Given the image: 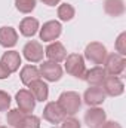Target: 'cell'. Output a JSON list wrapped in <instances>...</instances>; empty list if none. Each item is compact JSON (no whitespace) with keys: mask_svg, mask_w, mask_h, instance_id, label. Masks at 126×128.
<instances>
[{"mask_svg":"<svg viewBox=\"0 0 126 128\" xmlns=\"http://www.w3.org/2000/svg\"><path fill=\"white\" fill-rule=\"evenodd\" d=\"M57 103L61 107V110L64 112L65 116L67 115L68 116H74L79 112L80 106H82V98L76 91H65V92H63L58 97Z\"/></svg>","mask_w":126,"mask_h":128,"instance_id":"1","label":"cell"},{"mask_svg":"<svg viewBox=\"0 0 126 128\" xmlns=\"http://www.w3.org/2000/svg\"><path fill=\"white\" fill-rule=\"evenodd\" d=\"M65 72L77 79H83V74L86 72V66H85V58L80 54H70L65 57Z\"/></svg>","mask_w":126,"mask_h":128,"instance_id":"2","label":"cell"},{"mask_svg":"<svg viewBox=\"0 0 126 128\" xmlns=\"http://www.w3.org/2000/svg\"><path fill=\"white\" fill-rule=\"evenodd\" d=\"M125 67L126 60L123 55H120L117 52L107 54V58L104 61V70H105L107 76H120L125 72Z\"/></svg>","mask_w":126,"mask_h":128,"instance_id":"3","label":"cell"},{"mask_svg":"<svg viewBox=\"0 0 126 128\" xmlns=\"http://www.w3.org/2000/svg\"><path fill=\"white\" fill-rule=\"evenodd\" d=\"M107 48L99 42H91L85 49V58L92 64H104L107 58Z\"/></svg>","mask_w":126,"mask_h":128,"instance_id":"4","label":"cell"},{"mask_svg":"<svg viewBox=\"0 0 126 128\" xmlns=\"http://www.w3.org/2000/svg\"><path fill=\"white\" fill-rule=\"evenodd\" d=\"M22 54H24V58L30 63H40L43 60V55H45V49L42 46L40 42L37 40H30L24 45L22 48Z\"/></svg>","mask_w":126,"mask_h":128,"instance_id":"5","label":"cell"},{"mask_svg":"<svg viewBox=\"0 0 126 128\" xmlns=\"http://www.w3.org/2000/svg\"><path fill=\"white\" fill-rule=\"evenodd\" d=\"M40 76H43V79H46L48 82H57L63 78V67L60 63H54V61H45L40 64Z\"/></svg>","mask_w":126,"mask_h":128,"instance_id":"6","label":"cell"},{"mask_svg":"<svg viewBox=\"0 0 126 128\" xmlns=\"http://www.w3.org/2000/svg\"><path fill=\"white\" fill-rule=\"evenodd\" d=\"M105 121H107V115L98 106L89 107L85 113V124L89 128H101Z\"/></svg>","mask_w":126,"mask_h":128,"instance_id":"7","label":"cell"},{"mask_svg":"<svg viewBox=\"0 0 126 128\" xmlns=\"http://www.w3.org/2000/svg\"><path fill=\"white\" fill-rule=\"evenodd\" d=\"M63 33V26L60 21H48L40 28V39L43 42H55Z\"/></svg>","mask_w":126,"mask_h":128,"instance_id":"8","label":"cell"},{"mask_svg":"<svg viewBox=\"0 0 126 128\" xmlns=\"http://www.w3.org/2000/svg\"><path fill=\"white\" fill-rule=\"evenodd\" d=\"M102 90H104L105 96L119 97L123 94L125 85H123V82H122V79L119 76H107L104 84H102Z\"/></svg>","mask_w":126,"mask_h":128,"instance_id":"9","label":"cell"},{"mask_svg":"<svg viewBox=\"0 0 126 128\" xmlns=\"http://www.w3.org/2000/svg\"><path fill=\"white\" fill-rule=\"evenodd\" d=\"M15 100L18 104V109L24 113H31L36 107V100L28 90H19L15 96Z\"/></svg>","mask_w":126,"mask_h":128,"instance_id":"10","label":"cell"},{"mask_svg":"<svg viewBox=\"0 0 126 128\" xmlns=\"http://www.w3.org/2000/svg\"><path fill=\"white\" fill-rule=\"evenodd\" d=\"M105 78H107V73L102 66H95L91 70H86L83 74V80H86L89 86H102Z\"/></svg>","mask_w":126,"mask_h":128,"instance_id":"11","label":"cell"},{"mask_svg":"<svg viewBox=\"0 0 126 128\" xmlns=\"http://www.w3.org/2000/svg\"><path fill=\"white\" fill-rule=\"evenodd\" d=\"M43 118L51 124H61V121L65 118V115H64V112L61 110V107L58 106L57 101H49L43 109Z\"/></svg>","mask_w":126,"mask_h":128,"instance_id":"12","label":"cell"},{"mask_svg":"<svg viewBox=\"0 0 126 128\" xmlns=\"http://www.w3.org/2000/svg\"><path fill=\"white\" fill-rule=\"evenodd\" d=\"M45 55L48 57L49 61H54V63H61L65 60L67 57V51L64 48V45L61 42H51L46 49H45Z\"/></svg>","mask_w":126,"mask_h":128,"instance_id":"13","label":"cell"},{"mask_svg":"<svg viewBox=\"0 0 126 128\" xmlns=\"http://www.w3.org/2000/svg\"><path fill=\"white\" fill-rule=\"evenodd\" d=\"M105 92L101 86H89L86 91H85V96L83 100L85 103L89 106V107H95V106H99L105 101Z\"/></svg>","mask_w":126,"mask_h":128,"instance_id":"14","label":"cell"},{"mask_svg":"<svg viewBox=\"0 0 126 128\" xmlns=\"http://www.w3.org/2000/svg\"><path fill=\"white\" fill-rule=\"evenodd\" d=\"M27 86H28V91L33 94L36 101H46L48 100V97H49V86L42 79L33 80L31 84H28Z\"/></svg>","mask_w":126,"mask_h":128,"instance_id":"15","label":"cell"},{"mask_svg":"<svg viewBox=\"0 0 126 128\" xmlns=\"http://www.w3.org/2000/svg\"><path fill=\"white\" fill-rule=\"evenodd\" d=\"M0 63L3 64L4 68L12 74V73H15V72L19 68V66H21V55H19V52H16V51H7V52H4V54L1 55Z\"/></svg>","mask_w":126,"mask_h":128,"instance_id":"16","label":"cell"},{"mask_svg":"<svg viewBox=\"0 0 126 128\" xmlns=\"http://www.w3.org/2000/svg\"><path fill=\"white\" fill-rule=\"evenodd\" d=\"M18 42V33L12 27L0 28V45L3 48H13Z\"/></svg>","mask_w":126,"mask_h":128,"instance_id":"17","label":"cell"},{"mask_svg":"<svg viewBox=\"0 0 126 128\" xmlns=\"http://www.w3.org/2000/svg\"><path fill=\"white\" fill-rule=\"evenodd\" d=\"M39 32V21L33 16H27L19 22V33L25 37H33Z\"/></svg>","mask_w":126,"mask_h":128,"instance_id":"18","label":"cell"},{"mask_svg":"<svg viewBox=\"0 0 126 128\" xmlns=\"http://www.w3.org/2000/svg\"><path fill=\"white\" fill-rule=\"evenodd\" d=\"M104 10L110 16H120L125 14V2L123 0H105Z\"/></svg>","mask_w":126,"mask_h":128,"instance_id":"19","label":"cell"},{"mask_svg":"<svg viewBox=\"0 0 126 128\" xmlns=\"http://www.w3.org/2000/svg\"><path fill=\"white\" fill-rule=\"evenodd\" d=\"M19 78H21V82H22L24 85H28V84H31L33 80L40 79V70H39L36 66H31V64L24 66V67L21 68Z\"/></svg>","mask_w":126,"mask_h":128,"instance_id":"20","label":"cell"},{"mask_svg":"<svg viewBox=\"0 0 126 128\" xmlns=\"http://www.w3.org/2000/svg\"><path fill=\"white\" fill-rule=\"evenodd\" d=\"M15 128H40V119L36 115L24 113V116L19 119Z\"/></svg>","mask_w":126,"mask_h":128,"instance_id":"21","label":"cell"},{"mask_svg":"<svg viewBox=\"0 0 126 128\" xmlns=\"http://www.w3.org/2000/svg\"><path fill=\"white\" fill-rule=\"evenodd\" d=\"M57 14H58V18H60L61 21H65V22H67V21H71V20L74 18L76 9H74V6L70 4V3H63V4H60Z\"/></svg>","mask_w":126,"mask_h":128,"instance_id":"22","label":"cell"},{"mask_svg":"<svg viewBox=\"0 0 126 128\" xmlns=\"http://www.w3.org/2000/svg\"><path fill=\"white\" fill-rule=\"evenodd\" d=\"M15 8L21 14H30L36 8V0H15Z\"/></svg>","mask_w":126,"mask_h":128,"instance_id":"23","label":"cell"},{"mask_svg":"<svg viewBox=\"0 0 126 128\" xmlns=\"http://www.w3.org/2000/svg\"><path fill=\"white\" fill-rule=\"evenodd\" d=\"M24 116V112H21L19 109H10L6 115V122L10 125V127H16V124L19 122V119Z\"/></svg>","mask_w":126,"mask_h":128,"instance_id":"24","label":"cell"},{"mask_svg":"<svg viewBox=\"0 0 126 128\" xmlns=\"http://www.w3.org/2000/svg\"><path fill=\"white\" fill-rule=\"evenodd\" d=\"M114 48H116V51H117V54H120V55H126V33H120L119 36H117V39H116V43H114Z\"/></svg>","mask_w":126,"mask_h":128,"instance_id":"25","label":"cell"},{"mask_svg":"<svg viewBox=\"0 0 126 128\" xmlns=\"http://www.w3.org/2000/svg\"><path fill=\"white\" fill-rule=\"evenodd\" d=\"M61 128H82V125L79 119H76L74 116H68L61 121Z\"/></svg>","mask_w":126,"mask_h":128,"instance_id":"26","label":"cell"},{"mask_svg":"<svg viewBox=\"0 0 126 128\" xmlns=\"http://www.w3.org/2000/svg\"><path fill=\"white\" fill-rule=\"evenodd\" d=\"M10 107V96L0 90V112H6Z\"/></svg>","mask_w":126,"mask_h":128,"instance_id":"27","label":"cell"},{"mask_svg":"<svg viewBox=\"0 0 126 128\" xmlns=\"http://www.w3.org/2000/svg\"><path fill=\"white\" fill-rule=\"evenodd\" d=\"M101 128H122V125L119 122H114V121H105Z\"/></svg>","mask_w":126,"mask_h":128,"instance_id":"28","label":"cell"},{"mask_svg":"<svg viewBox=\"0 0 126 128\" xmlns=\"http://www.w3.org/2000/svg\"><path fill=\"white\" fill-rule=\"evenodd\" d=\"M10 76V73L4 68V66L0 63V79H6V78H9Z\"/></svg>","mask_w":126,"mask_h":128,"instance_id":"29","label":"cell"},{"mask_svg":"<svg viewBox=\"0 0 126 128\" xmlns=\"http://www.w3.org/2000/svg\"><path fill=\"white\" fill-rule=\"evenodd\" d=\"M46 6H57V4H60V2L61 0H42Z\"/></svg>","mask_w":126,"mask_h":128,"instance_id":"30","label":"cell"},{"mask_svg":"<svg viewBox=\"0 0 126 128\" xmlns=\"http://www.w3.org/2000/svg\"><path fill=\"white\" fill-rule=\"evenodd\" d=\"M0 128H9V127H0Z\"/></svg>","mask_w":126,"mask_h":128,"instance_id":"31","label":"cell"}]
</instances>
